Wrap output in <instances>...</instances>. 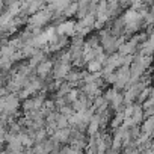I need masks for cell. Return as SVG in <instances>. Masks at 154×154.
I'll return each instance as SVG.
<instances>
[{
	"label": "cell",
	"instance_id": "obj_1",
	"mask_svg": "<svg viewBox=\"0 0 154 154\" xmlns=\"http://www.w3.org/2000/svg\"><path fill=\"white\" fill-rule=\"evenodd\" d=\"M48 68H50V63H48V62H47V63H44V65H39L38 72H39L41 75H45V74L48 72Z\"/></svg>",
	"mask_w": 154,
	"mask_h": 154
},
{
	"label": "cell",
	"instance_id": "obj_2",
	"mask_svg": "<svg viewBox=\"0 0 154 154\" xmlns=\"http://www.w3.org/2000/svg\"><path fill=\"white\" fill-rule=\"evenodd\" d=\"M5 112V98H0V113Z\"/></svg>",
	"mask_w": 154,
	"mask_h": 154
}]
</instances>
